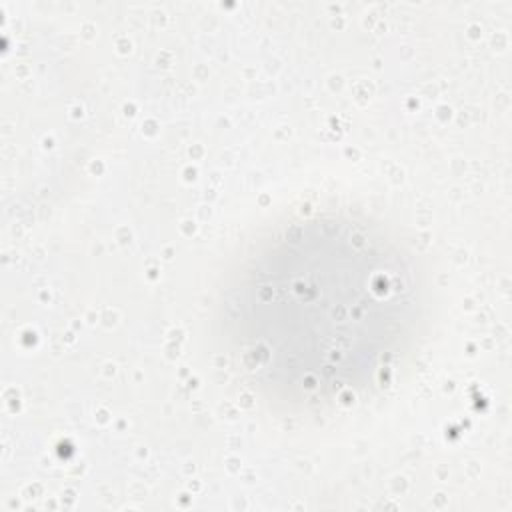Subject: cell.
I'll return each instance as SVG.
<instances>
[{
  "label": "cell",
  "mask_w": 512,
  "mask_h": 512,
  "mask_svg": "<svg viewBox=\"0 0 512 512\" xmlns=\"http://www.w3.org/2000/svg\"><path fill=\"white\" fill-rule=\"evenodd\" d=\"M304 244V242H302ZM280 250L246 286L240 320L250 368L306 390L350 384L398 336L404 282L388 256L360 236Z\"/></svg>",
  "instance_id": "6da1fadb"
}]
</instances>
